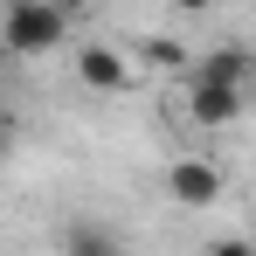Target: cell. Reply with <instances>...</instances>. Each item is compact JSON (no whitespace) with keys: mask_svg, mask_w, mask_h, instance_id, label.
<instances>
[{"mask_svg":"<svg viewBox=\"0 0 256 256\" xmlns=\"http://www.w3.org/2000/svg\"><path fill=\"white\" fill-rule=\"evenodd\" d=\"M70 42V7L56 0H7L0 7V48L7 56H48Z\"/></svg>","mask_w":256,"mask_h":256,"instance_id":"obj_1","label":"cell"},{"mask_svg":"<svg viewBox=\"0 0 256 256\" xmlns=\"http://www.w3.org/2000/svg\"><path fill=\"white\" fill-rule=\"evenodd\" d=\"M166 194L180 208H214V201H222V166L201 160V152H187V160L166 166Z\"/></svg>","mask_w":256,"mask_h":256,"instance_id":"obj_2","label":"cell"},{"mask_svg":"<svg viewBox=\"0 0 256 256\" xmlns=\"http://www.w3.org/2000/svg\"><path fill=\"white\" fill-rule=\"evenodd\" d=\"M250 70H256L250 42H214L208 56L194 62V84H222V90H250Z\"/></svg>","mask_w":256,"mask_h":256,"instance_id":"obj_3","label":"cell"},{"mask_svg":"<svg viewBox=\"0 0 256 256\" xmlns=\"http://www.w3.org/2000/svg\"><path fill=\"white\" fill-rule=\"evenodd\" d=\"M76 76L90 90H132V56L111 48V42H84L76 48Z\"/></svg>","mask_w":256,"mask_h":256,"instance_id":"obj_4","label":"cell"},{"mask_svg":"<svg viewBox=\"0 0 256 256\" xmlns=\"http://www.w3.org/2000/svg\"><path fill=\"white\" fill-rule=\"evenodd\" d=\"M62 256H125V236L97 214H76V222H62Z\"/></svg>","mask_w":256,"mask_h":256,"instance_id":"obj_5","label":"cell"},{"mask_svg":"<svg viewBox=\"0 0 256 256\" xmlns=\"http://www.w3.org/2000/svg\"><path fill=\"white\" fill-rule=\"evenodd\" d=\"M187 118H194V125H236V118H242V90L194 84V76H187Z\"/></svg>","mask_w":256,"mask_h":256,"instance_id":"obj_6","label":"cell"},{"mask_svg":"<svg viewBox=\"0 0 256 256\" xmlns=\"http://www.w3.org/2000/svg\"><path fill=\"white\" fill-rule=\"evenodd\" d=\"M138 56H146L152 70H187V62H194V48L173 42V35H146V42H138Z\"/></svg>","mask_w":256,"mask_h":256,"instance_id":"obj_7","label":"cell"},{"mask_svg":"<svg viewBox=\"0 0 256 256\" xmlns=\"http://www.w3.org/2000/svg\"><path fill=\"white\" fill-rule=\"evenodd\" d=\"M208 256H250V242L242 236H222V242H208Z\"/></svg>","mask_w":256,"mask_h":256,"instance_id":"obj_8","label":"cell"},{"mask_svg":"<svg viewBox=\"0 0 256 256\" xmlns=\"http://www.w3.org/2000/svg\"><path fill=\"white\" fill-rule=\"evenodd\" d=\"M7 132H14V111H7V97H0V138H7Z\"/></svg>","mask_w":256,"mask_h":256,"instance_id":"obj_9","label":"cell"},{"mask_svg":"<svg viewBox=\"0 0 256 256\" xmlns=\"http://www.w3.org/2000/svg\"><path fill=\"white\" fill-rule=\"evenodd\" d=\"M0 166H7V138H0Z\"/></svg>","mask_w":256,"mask_h":256,"instance_id":"obj_10","label":"cell"}]
</instances>
